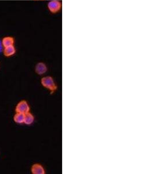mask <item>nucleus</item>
I'll list each match as a JSON object with an SVG mask.
<instances>
[{
	"label": "nucleus",
	"mask_w": 155,
	"mask_h": 174,
	"mask_svg": "<svg viewBox=\"0 0 155 174\" xmlns=\"http://www.w3.org/2000/svg\"><path fill=\"white\" fill-rule=\"evenodd\" d=\"M41 83V85L44 87L50 90L51 93L55 92L58 88V87L56 85L54 79L50 76H46L42 78Z\"/></svg>",
	"instance_id": "f257e3e1"
},
{
	"label": "nucleus",
	"mask_w": 155,
	"mask_h": 174,
	"mask_svg": "<svg viewBox=\"0 0 155 174\" xmlns=\"http://www.w3.org/2000/svg\"><path fill=\"white\" fill-rule=\"evenodd\" d=\"M36 1H37V0H36Z\"/></svg>",
	"instance_id": "9b49d317"
},
{
	"label": "nucleus",
	"mask_w": 155,
	"mask_h": 174,
	"mask_svg": "<svg viewBox=\"0 0 155 174\" xmlns=\"http://www.w3.org/2000/svg\"><path fill=\"white\" fill-rule=\"evenodd\" d=\"M31 171L33 174H45L46 171L44 167L40 164H34L32 165Z\"/></svg>",
	"instance_id": "39448f33"
},
{
	"label": "nucleus",
	"mask_w": 155,
	"mask_h": 174,
	"mask_svg": "<svg viewBox=\"0 0 155 174\" xmlns=\"http://www.w3.org/2000/svg\"><path fill=\"white\" fill-rule=\"evenodd\" d=\"M34 121V117L30 112L24 114V124L26 125H31Z\"/></svg>",
	"instance_id": "6e6552de"
},
{
	"label": "nucleus",
	"mask_w": 155,
	"mask_h": 174,
	"mask_svg": "<svg viewBox=\"0 0 155 174\" xmlns=\"http://www.w3.org/2000/svg\"><path fill=\"white\" fill-rule=\"evenodd\" d=\"M47 7L51 13L56 14L60 11L62 3L59 0H51L48 3Z\"/></svg>",
	"instance_id": "f03ea898"
},
{
	"label": "nucleus",
	"mask_w": 155,
	"mask_h": 174,
	"mask_svg": "<svg viewBox=\"0 0 155 174\" xmlns=\"http://www.w3.org/2000/svg\"><path fill=\"white\" fill-rule=\"evenodd\" d=\"M30 106L26 100H21L18 103L15 108L16 113H20L22 114H26L30 112Z\"/></svg>",
	"instance_id": "7ed1b4c3"
},
{
	"label": "nucleus",
	"mask_w": 155,
	"mask_h": 174,
	"mask_svg": "<svg viewBox=\"0 0 155 174\" xmlns=\"http://www.w3.org/2000/svg\"><path fill=\"white\" fill-rule=\"evenodd\" d=\"M16 52V49L14 45L5 47L4 49V54L6 57H10Z\"/></svg>",
	"instance_id": "423d86ee"
},
{
	"label": "nucleus",
	"mask_w": 155,
	"mask_h": 174,
	"mask_svg": "<svg viewBox=\"0 0 155 174\" xmlns=\"http://www.w3.org/2000/svg\"><path fill=\"white\" fill-rule=\"evenodd\" d=\"M35 72L38 75H42L47 72V67L46 64L42 62L38 63L35 67Z\"/></svg>",
	"instance_id": "20e7f679"
},
{
	"label": "nucleus",
	"mask_w": 155,
	"mask_h": 174,
	"mask_svg": "<svg viewBox=\"0 0 155 174\" xmlns=\"http://www.w3.org/2000/svg\"><path fill=\"white\" fill-rule=\"evenodd\" d=\"M2 50V43H1L0 42V52H1Z\"/></svg>",
	"instance_id": "9d476101"
},
{
	"label": "nucleus",
	"mask_w": 155,
	"mask_h": 174,
	"mask_svg": "<svg viewBox=\"0 0 155 174\" xmlns=\"http://www.w3.org/2000/svg\"><path fill=\"white\" fill-rule=\"evenodd\" d=\"M14 38L12 37H5L2 40V46L5 48L9 46L14 45Z\"/></svg>",
	"instance_id": "0eeeda50"
},
{
	"label": "nucleus",
	"mask_w": 155,
	"mask_h": 174,
	"mask_svg": "<svg viewBox=\"0 0 155 174\" xmlns=\"http://www.w3.org/2000/svg\"><path fill=\"white\" fill-rule=\"evenodd\" d=\"M24 114L20 113H16L14 117V121L18 124L24 123Z\"/></svg>",
	"instance_id": "1a4fd4ad"
}]
</instances>
